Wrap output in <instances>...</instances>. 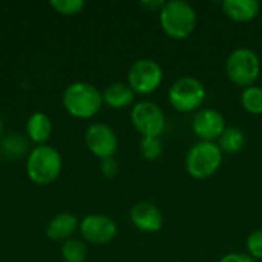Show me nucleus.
<instances>
[{
	"instance_id": "nucleus-15",
	"label": "nucleus",
	"mask_w": 262,
	"mask_h": 262,
	"mask_svg": "<svg viewBox=\"0 0 262 262\" xmlns=\"http://www.w3.org/2000/svg\"><path fill=\"white\" fill-rule=\"evenodd\" d=\"M103 103L112 109H124L130 106L135 100V92L129 88L127 83H111L101 92Z\"/></svg>"
},
{
	"instance_id": "nucleus-27",
	"label": "nucleus",
	"mask_w": 262,
	"mask_h": 262,
	"mask_svg": "<svg viewBox=\"0 0 262 262\" xmlns=\"http://www.w3.org/2000/svg\"><path fill=\"white\" fill-rule=\"evenodd\" d=\"M0 134H2V117H0Z\"/></svg>"
},
{
	"instance_id": "nucleus-7",
	"label": "nucleus",
	"mask_w": 262,
	"mask_h": 262,
	"mask_svg": "<svg viewBox=\"0 0 262 262\" xmlns=\"http://www.w3.org/2000/svg\"><path fill=\"white\" fill-rule=\"evenodd\" d=\"M163 68L158 61L152 58H140L134 61L127 72L129 88L140 95H147L155 92L163 83Z\"/></svg>"
},
{
	"instance_id": "nucleus-5",
	"label": "nucleus",
	"mask_w": 262,
	"mask_h": 262,
	"mask_svg": "<svg viewBox=\"0 0 262 262\" xmlns=\"http://www.w3.org/2000/svg\"><path fill=\"white\" fill-rule=\"evenodd\" d=\"M226 74L235 86L243 89L250 88L261 74V60L253 49L238 48L227 57Z\"/></svg>"
},
{
	"instance_id": "nucleus-6",
	"label": "nucleus",
	"mask_w": 262,
	"mask_h": 262,
	"mask_svg": "<svg viewBox=\"0 0 262 262\" xmlns=\"http://www.w3.org/2000/svg\"><path fill=\"white\" fill-rule=\"evenodd\" d=\"M206 98L204 84L195 77H181L169 89V101L178 112L187 114L201 107Z\"/></svg>"
},
{
	"instance_id": "nucleus-11",
	"label": "nucleus",
	"mask_w": 262,
	"mask_h": 262,
	"mask_svg": "<svg viewBox=\"0 0 262 262\" xmlns=\"http://www.w3.org/2000/svg\"><path fill=\"white\" fill-rule=\"evenodd\" d=\"M226 118L216 109H203L192 120V130L200 141L215 143L226 130Z\"/></svg>"
},
{
	"instance_id": "nucleus-24",
	"label": "nucleus",
	"mask_w": 262,
	"mask_h": 262,
	"mask_svg": "<svg viewBox=\"0 0 262 262\" xmlns=\"http://www.w3.org/2000/svg\"><path fill=\"white\" fill-rule=\"evenodd\" d=\"M100 170L106 178H115L120 173V163L115 160V157L104 158L100 163Z\"/></svg>"
},
{
	"instance_id": "nucleus-22",
	"label": "nucleus",
	"mask_w": 262,
	"mask_h": 262,
	"mask_svg": "<svg viewBox=\"0 0 262 262\" xmlns=\"http://www.w3.org/2000/svg\"><path fill=\"white\" fill-rule=\"evenodd\" d=\"M51 6L61 15H75L84 8L83 0H52Z\"/></svg>"
},
{
	"instance_id": "nucleus-1",
	"label": "nucleus",
	"mask_w": 262,
	"mask_h": 262,
	"mask_svg": "<svg viewBox=\"0 0 262 262\" xmlns=\"http://www.w3.org/2000/svg\"><path fill=\"white\" fill-rule=\"evenodd\" d=\"M61 101L69 115L88 120L100 112L103 106V95L94 84L75 81L64 89Z\"/></svg>"
},
{
	"instance_id": "nucleus-2",
	"label": "nucleus",
	"mask_w": 262,
	"mask_h": 262,
	"mask_svg": "<svg viewBox=\"0 0 262 262\" xmlns=\"http://www.w3.org/2000/svg\"><path fill=\"white\" fill-rule=\"evenodd\" d=\"M63 160L57 149L43 144L34 147L26 158L28 178L38 186L52 184L61 173Z\"/></svg>"
},
{
	"instance_id": "nucleus-25",
	"label": "nucleus",
	"mask_w": 262,
	"mask_h": 262,
	"mask_svg": "<svg viewBox=\"0 0 262 262\" xmlns=\"http://www.w3.org/2000/svg\"><path fill=\"white\" fill-rule=\"evenodd\" d=\"M220 262H258L255 261L252 256H249L247 253H227L224 255Z\"/></svg>"
},
{
	"instance_id": "nucleus-4",
	"label": "nucleus",
	"mask_w": 262,
	"mask_h": 262,
	"mask_svg": "<svg viewBox=\"0 0 262 262\" xmlns=\"http://www.w3.org/2000/svg\"><path fill=\"white\" fill-rule=\"evenodd\" d=\"M223 164V150L216 143L198 141L195 143L184 160L187 173L195 180L210 178Z\"/></svg>"
},
{
	"instance_id": "nucleus-3",
	"label": "nucleus",
	"mask_w": 262,
	"mask_h": 262,
	"mask_svg": "<svg viewBox=\"0 0 262 262\" xmlns=\"http://www.w3.org/2000/svg\"><path fill=\"white\" fill-rule=\"evenodd\" d=\"M160 25L164 34L173 40L187 38L196 26V11L183 0L166 2L160 11Z\"/></svg>"
},
{
	"instance_id": "nucleus-10",
	"label": "nucleus",
	"mask_w": 262,
	"mask_h": 262,
	"mask_svg": "<svg viewBox=\"0 0 262 262\" xmlns=\"http://www.w3.org/2000/svg\"><path fill=\"white\" fill-rule=\"evenodd\" d=\"M84 143L86 147L98 158H111L115 157L118 150V138L117 134L103 123L91 124L84 132Z\"/></svg>"
},
{
	"instance_id": "nucleus-23",
	"label": "nucleus",
	"mask_w": 262,
	"mask_h": 262,
	"mask_svg": "<svg viewBox=\"0 0 262 262\" xmlns=\"http://www.w3.org/2000/svg\"><path fill=\"white\" fill-rule=\"evenodd\" d=\"M246 247H247V255H249V256H252L255 261H261L262 259V229H258V230L252 232V233L247 236Z\"/></svg>"
},
{
	"instance_id": "nucleus-20",
	"label": "nucleus",
	"mask_w": 262,
	"mask_h": 262,
	"mask_svg": "<svg viewBox=\"0 0 262 262\" xmlns=\"http://www.w3.org/2000/svg\"><path fill=\"white\" fill-rule=\"evenodd\" d=\"M26 149H28V143L18 134H14V135L8 137L2 143V154L8 160L20 158L26 152Z\"/></svg>"
},
{
	"instance_id": "nucleus-9",
	"label": "nucleus",
	"mask_w": 262,
	"mask_h": 262,
	"mask_svg": "<svg viewBox=\"0 0 262 262\" xmlns=\"http://www.w3.org/2000/svg\"><path fill=\"white\" fill-rule=\"evenodd\" d=\"M78 230L83 239L94 246L109 244L111 241H114L118 232L115 221L111 216L101 215V213H92V215L84 216L80 221Z\"/></svg>"
},
{
	"instance_id": "nucleus-14",
	"label": "nucleus",
	"mask_w": 262,
	"mask_h": 262,
	"mask_svg": "<svg viewBox=\"0 0 262 262\" xmlns=\"http://www.w3.org/2000/svg\"><path fill=\"white\" fill-rule=\"evenodd\" d=\"M223 12L233 21L247 23L256 18L259 14L261 5L256 0H226L221 3Z\"/></svg>"
},
{
	"instance_id": "nucleus-8",
	"label": "nucleus",
	"mask_w": 262,
	"mask_h": 262,
	"mask_svg": "<svg viewBox=\"0 0 262 262\" xmlns=\"http://www.w3.org/2000/svg\"><path fill=\"white\" fill-rule=\"evenodd\" d=\"M130 121L141 137H160L166 127L164 112L154 101L135 103L130 111Z\"/></svg>"
},
{
	"instance_id": "nucleus-19",
	"label": "nucleus",
	"mask_w": 262,
	"mask_h": 262,
	"mask_svg": "<svg viewBox=\"0 0 262 262\" xmlns=\"http://www.w3.org/2000/svg\"><path fill=\"white\" fill-rule=\"evenodd\" d=\"M241 104L246 112L252 115H262V88L250 86L241 94Z\"/></svg>"
},
{
	"instance_id": "nucleus-13",
	"label": "nucleus",
	"mask_w": 262,
	"mask_h": 262,
	"mask_svg": "<svg viewBox=\"0 0 262 262\" xmlns=\"http://www.w3.org/2000/svg\"><path fill=\"white\" fill-rule=\"evenodd\" d=\"M78 227H80V221L77 220V216L64 212V213L55 215L49 221V224L46 227V235L52 241H63L64 243V241L74 238L72 235L78 230Z\"/></svg>"
},
{
	"instance_id": "nucleus-17",
	"label": "nucleus",
	"mask_w": 262,
	"mask_h": 262,
	"mask_svg": "<svg viewBox=\"0 0 262 262\" xmlns=\"http://www.w3.org/2000/svg\"><path fill=\"white\" fill-rule=\"evenodd\" d=\"M246 144V134L239 127H226L223 135L218 140V146L223 154H238Z\"/></svg>"
},
{
	"instance_id": "nucleus-12",
	"label": "nucleus",
	"mask_w": 262,
	"mask_h": 262,
	"mask_svg": "<svg viewBox=\"0 0 262 262\" xmlns=\"http://www.w3.org/2000/svg\"><path fill=\"white\" fill-rule=\"evenodd\" d=\"M129 216L132 224L144 233H157L163 229L164 224L161 210L155 204L147 201H140L134 204Z\"/></svg>"
},
{
	"instance_id": "nucleus-26",
	"label": "nucleus",
	"mask_w": 262,
	"mask_h": 262,
	"mask_svg": "<svg viewBox=\"0 0 262 262\" xmlns=\"http://www.w3.org/2000/svg\"><path fill=\"white\" fill-rule=\"evenodd\" d=\"M141 6H144V8H147V9H152V11H161L163 9V6L166 5V2H163V0H158V2H149V0H146V2H141L140 3Z\"/></svg>"
},
{
	"instance_id": "nucleus-16",
	"label": "nucleus",
	"mask_w": 262,
	"mask_h": 262,
	"mask_svg": "<svg viewBox=\"0 0 262 262\" xmlns=\"http://www.w3.org/2000/svg\"><path fill=\"white\" fill-rule=\"evenodd\" d=\"M52 134V121L43 112L32 114L26 121V135L37 146H43Z\"/></svg>"
},
{
	"instance_id": "nucleus-21",
	"label": "nucleus",
	"mask_w": 262,
	"mask_h": 262,
	"mask_svg": "<svg viewBox=\"0 0 262 262\" xmlns=\"http://www.w3.org/2000/svg\"><path fill=\"white\" fill-rule=\"evenodd\" d=\"M140 152L147 161H155L163 154V141L160 137H141Z\"/></svg>"
},
{
	"instance_id": "nucleus-18",
	"label": "nucleus",
	"mask_w": 262,
	"mask_h": 262,
	"mask_svg": "<svg viewBox=\"0 0 262 262\" xmlns=\"http://www.w3.org/2000/svg\"><path fill=\"white\" fill-rule=\"evenodd\" d=\"M61 256L64 262H86L88 247L81 239L71 238L61 246Z\"/></svg>"
}]
</instances>
